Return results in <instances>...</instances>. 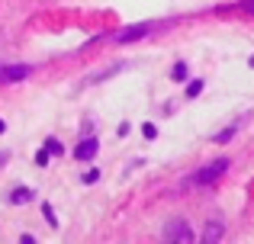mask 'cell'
Segmentation results:
<instances>
[{
  "mask_svg": "<svg viewBox=\"0 0 254 244\" xmlns=\"http://www.w3.org/2000/svg\"><path fill=\"white\" fill-rule=\"evenodd\" d=\"M26 74H29V64H6V68H0V84H16Z\"/></svg>",
  "mask_w": 254,
  "mask_h": 244,
  "instance_id": "cell-3",
  "label": "cell"
},
{
  "mask_svg": "<svg viewBox=\"0 0 254 244\" xmlns=\"http://www.w3.org/2000/svg\"><path fill=\"white\" fill-rule=\"evenodd\" d=\"M3 132H6V122H3V119H0V135H3Z\"/></svg>",
  "mask_w": 254,
  "mask_h": 244,
  "instance_id": "cell-16",
  "label": "cell"
},
{
  "mask_svg": "<svg viewBox=\"0 0 254 244\" xmlns=\"http://www.w3.org/2000/svg\"><path fill=\"white\" fill-rule=\"evenodd\" d=\"M97 151H100V142H97V138H84V142L74 148V157H77V161H93V157H97Z\"/></svg>",
  "mask_w": 254,
  "mask_h": 244,
  "instance_id": "cell-4",
  "label": "cell"
},
{
  "mask_svg": "<svg viewBox=\"0 0 254 244\" xmlns=\"http://www.w3.org/2000/svg\"><path fill=\"white\" fill-rule=\"evenodd\" d=\"M142 135L148 138V142H151V138H158V129H155V122H145V125H142Z\"/></svg>",
  "mask_w": 254,
  "mask_h": 244,
  "instance_id": "cell-12",
  "label": "cell"
},
{
  "mask_svg": "<svg viewBox=\"0 0 254 244\" xmlns=\"http://www.w3.org/2000/svg\"><path fill=\"white\" fill-rule=\"evenodd\" d=\"M42 215H45V222H49V225H52V228H55V225H58V215H55V209H52V206H49V202H42Z\"/></svg>",
  "mask_w": 254,
  "mask_h": 244,
  "instance_id": "cell-9",
  "label": "cell"
},
{
  "mask_svg": "<svg viewBox=\"0 0 254 244\" xmlns=\"http://www.w3.org/2000/svg\"><path fill=\"white\" fill-rule=\"evenodd\" d=\"M245 10H248V13H254V3H245Z\"/></svg>",
  "mask_w": 254,
  "mask_h": 244,
  "instance_id": "cell-17",
  "label": "cell"
},
{
  "mask_svg": "<svg viewBox=\"0 0 254 244\" xmlns=\"http://www.w3.org/2000/svg\"><path fill=\"white\" fill-rule=\"evenodd\" d=\"M164 238L168 241H193V232H190L187 222L174 219V222H168V228H164Z\"/></svg>",
  "mask_w": 254,
  "mask_h": 244,
  "instance_id": "cell-2",
  "label": "cell"
},
{
  "mask_svg": "<svg viewBox=\"0 0 254 244\" xmlns=\"http://www.w3.org/2000/svg\"><path fill=\"white\" fill-rule=\"evenodd\" d=\"M100 180V170H87V174H84V183H87V187H90V183H97Z\"/></svg>",
  "mask_w": 254,
  "mask_h": 244,
  "instance_id": "cell-14",
  "label": "cell"
},
{
  "mask_svg": "<svg viewBox=\"0 0 254 244\" xmlns=\"http://www.w3.org/2000/svg\"><path fill=\"white\" fill-rule=\"evenodd\" d=\"M199 94H203V81H190V87H187V97H190V100H196Z\"/></svg>",
  "mask_w": 254,
  "mask_h": 244,
  "instance_id": "cell-10",
  "label": "cell"
},
{
  "mask_svg": "<svg viewBox=\"0 0 254 244\" xmlns=\"http://www.w3.org/2000/svg\"><path fill=\"white\" fill-rule=\"evenodd\" d=\"M235 129H238V125H232V129H225V132H219V135H216V142H229V138H232V135H235Z\"/></svg>",
  "mask_w": 254,
  "mask_h": 244,
  "instance_id": "cell-13",
  "label": "cell"
},
{
  "mask_svg": "<svg viewBox=\"0 0 254 244\" xmlns=\"http://www.w3.org/2000/svg\"><path fill=\"white\" fill-rule=\"evenodd\" d=\"M49 157H52V154H49V148H42V151H39V154H36V161H39V164H42V167H45V164H49Z\"/></svg>",
  "mask_w": 254,
  "mask_h": 244,
  "instance_id": "cell-15",
  "label": "cell"
},
{
  "mask_svg": "<svg viewBox=\"0 0 254 244\" xmlns=\"http://www.w3.org/2000/svg\"><path fill=\"white\" fill-rule=\"evenodd\" d=\"M225 170H229V161H225V157H219V161L206 164L203 170H196V174H193V180H190V183H212V180H219V177H222Z\"/></svg>",
  "mask_w": 254,
  "mask_h": 244,
  "instance_id": "cell-1",
  "label": "cell"
},
{
  "mask_svg": "<svg viewBox=\"0 0 254 244\" xmlns=\"http://www.w3.org/2000/svg\"><path fill=\"white\" fill-rule=\"evenodd\" d=\"M45 148H49V154H55V157H58V154H62V151H64L58 138H49V142H45Z\"/></svg>",
  "mask_w": 254,
  "mask_h": 244,
  "instance_id": "cell-11",
  "label": "cell"
},
{
  "mask_svg": "<svg viewBox=\"0 0 254 244\" xmlns=\"http://www.w3.org/2000/svg\"><path fill=\"white\" fill-rule=\"evenodd\" d=\"M29 199H32V190H29V187L13 190V196H10V202H13V206H23V202H29Z\"/></svg>",
  "mask_w": 254,
  "mask_h": 244,
  "instance_id": "cell-7",
  "label": "cell"
},
{
  "mask_svg": "<svg viewBox=\"0 0 254 244\" xmlns=\"http://www.w3.org/2000/svg\"><path fill=\"white\" fill-rule=\"evenodd\" d=\"M171 81H187V64L184 61H180V64H174V71H171Z\"/></svg>",
  "mask_w": 254,
  "mask_h": 244,
  "instance_id": "cell-8",
  "label": "cell"
},
{
  "mask_svg": "<svg viewBox=\"0 0 254 244\" xmlns=\"http://www.w3.org/2000/svg\"><path fill=\"white\" fill-rule=\"evenodd\" d=\"M251 68H254V58H251Z\"/></svg>",
  "mask_w": 254,
  "mask_h": 244,
  "instance_id": "cell-18",
  "label": "cell"
},
{
  "mask_svg": "<svg viewBox=\"0 0 254 244\" xmlns=\"http://www.w3.org/2000/svg\"><path fill=\"white\" fill-rule=\"evenodd\" d=\"M222 235H225L222 222H206V232H203V241L206 244H209V241H222Z\"/></svg>",
  "mask_w": 254,
  "mask_h": 244,
  "instance_id": "cell-6",
  "label": "cell"
},
{
  "mask_svg": "<svg viewBox=\"0 0 254 244\" xmlns=\"http://www.w3.org/2000/svg\"><path fill=\"white\" fill-rule=\"evenodd\" d=\"M148 29H151L148 23H138V26H129V29H123V32H119V36H116V42H135V39L148 36Z\"/></svg>",
  "mask_w": 254,
  "mask_h": 244,
  "instance_id": "cell-5",
  "label": "cell"
}]
</instances>
